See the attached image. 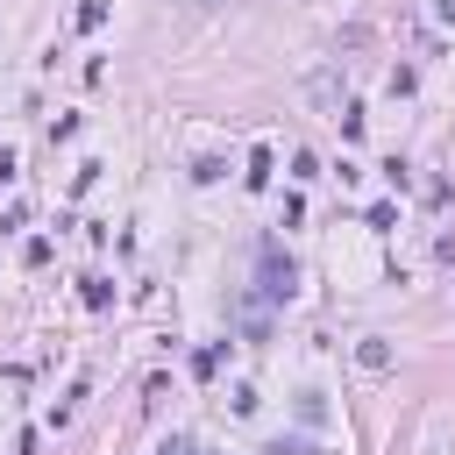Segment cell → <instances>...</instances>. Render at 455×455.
Returning <instances> with one entry per match:
<instances>
[{
    "instance_id": "cell-5",
    "label": "cell",
    "mask_w": 455,
    "mask_h": 455,
    "mask_svg": "<svg viewBox=\"0 0 455 455\" xmlns=\"http://www.w3.org/2000/svg\"><path fill=\"white\" fill-rule=\"evenodd\" d=\"M156 455H192V441H185V434H171V441H156Z\"/></svg>"
},
{
    "instance_id": "cell-1",
    "label": "cell",
    "mask_w": 455,
    "mask_h": 455,
    "mask_svg": "<svg viewBox=\"0 0 455 455\" xmlns=\"http://www.w3.org/2000/svg\"><path fill=\"white\" fill-rule=\"evenodd\" d=\"M256 277H263V299H291V291H299V270H291V256H284L277 242L256 249Z\"/></svg>"
},
{
    "instance_id": "cell-3",
    "label": "cell",
    "mask_w": 455,
    "mask_h": 455,
    "mask_svg": "<svg viewBox=\"0 0 455 455\" xmlns=\"http://www.w3.org/2000/svg\"><path fill=\"white\" fill-rule=\"evenodd\" d=\"M263 455H320V448H313V441H299V434H277Z\"/></svg>"
},
{
    "instance_id": "cell-2",
    "label": "cell",
    "mask_w": 455,
    "mask_h": 455,
    "mask_svg": "<svg viewBox=\"0 0 455 455\" xmlns=\"http://www.w3.org/2000/svg\"><path fill=\"white\" fill-rule=\"evenodd\" d=\"M355 363H363V370H391V348H384V341H377V334H370V341H363V348H355Z\"/></svg>"
},
{
    "instance_id": "cell-4",
    "label": "cell",
    "mask_w": 455,
    "mask_h": 455,
    "mask_svg": "<svg viewBox=\"0 0 455 455\" xmlns=\"http://www.w3.org/2000/svg\"><path fill=\"white\" fill-rule=\"evenodd\" d=\"M249 185H270V149H249Z\"/></svg>"
}]
</instances>
